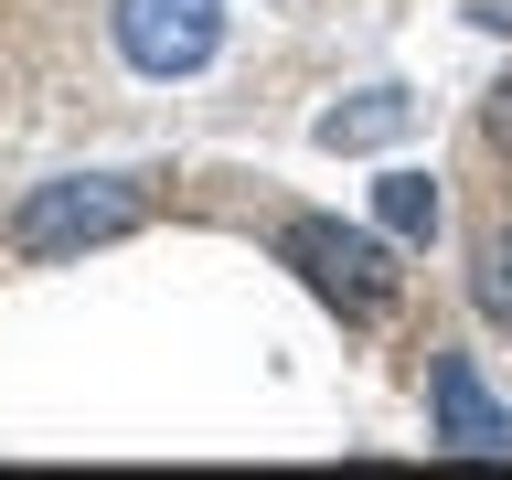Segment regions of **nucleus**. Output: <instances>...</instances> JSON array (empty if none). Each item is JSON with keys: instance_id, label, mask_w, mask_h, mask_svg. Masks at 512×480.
<instances>
[{"instance_id": "1", "label": "nucleus", "mask_w": 512, "mask_h": 480, "mask_svg": "<svg viewBox=\"0 0 512 480\" xmlns=\"http://www.w3.org/2000/svg\"><path fill=\"white\" fill-rule=\"evenodd\" d=\"M139 182H118V171H75V182H32L22 203H11V256H32V267H64V256L86 246H118V235H139Z\"/></svg>"}, {"instance_id": "2", "label": "nucleus", "mask_w": 512, "mask_h": 480, "mask_svg": "<svg viewBox=\"0 0 512 480\" xmlns=\"http://www.w3.org/2000/svg\"><path fill=\"white\" fill-rule=\"evenodd\" d=\"M278 256L288 267H299V278H310V299H331V310L342 320H384L395 310V235H363V224H331V214H288L278 224Z\"/></svg>"}, {"instance_id": "3", "label": "nucleus", "mask_w": 512, "mask_h": 480, "mask_svg": "<svg viewBox=\"0 0 512 480\" xmlns=\"http://www.w3.org/2000/svg\"><path fill=\"white\" fill-rule=\"evenodd\" d=\"M118 54L139 75H203L224 54V0H118Z\"/></svg>"}, {"instance_id": "4", "label": "nucleus", "mask_w": 512, "mask_h": 480, "mask_svg": "<svg viewBox=\"0 0 512 480\" xmlns=\"http://www.w3.org/2000/svg\"><path fill=\"white\" fill-rule=\"evenodd\" d=\"M427 406H438V438L470 448V459H502V448H512V406L480 384L470 352H438V363H427Z\"/></svg>"}, {"instance_id": "5", "label": "nucleus", "mask_w": 512, "mask_h": 480, "mask_svg": "<svg viewBox=\"0 0 512 480\" xmlns=\"http://www.w3.org/2000/svg\"><path fill=\"white\" fill-rule=\"evenodd\" d=\"M406 118H416V96L374 86V96H352V107L320 118V150H384V139H406Z\"/></svg>"}, {"instance_id": "6", "label": "nucleus", "mask_w": 512, "mask_h": 480, "mask_svg": "<svg viewBox=\"0 0 512 480\" xmlns=\"http://www.w3.org/2000/svg\"><path fill=\"white\" fill-rule=\"evenodd\" d=\"M374 224L395 246H427V235H438V182H427V171H384L374 182Z\"/></svg>"}, {"instance_id": "7", "label": "nucleus", "mask_w": 512, "mask_h": 480, "mask_svg": "<svg viewBox=\"0 0 512 480\" xmlns=\"http://www.w3.org/2000/svg\"><path fill=\"white\" fill-rule=\"evenodd\" d=\"M480 310H491V320H512V224L480 246Z\"/></svg>"}, {"instance_id": "8", "label": "nucleus", "mask_w": 512, "mask_h": 480, "mask_svg": "<svg viewBox=\"0 0 512 480\" xmlns=\"http://www.w3.org/2000/svg\"><path fill=\"white\" fill-rule=\"evenodd\" d=\"M491 139H502V150H512V86L491 96Z\"/></svg>"}]
</instances>
